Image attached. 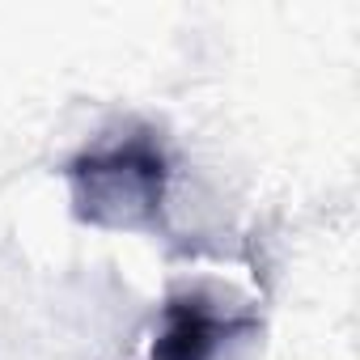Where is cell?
<instances>
[{"label":"cell","mask_w":360,"mask_h":360,"mask_svg":"<svg viewBox=\"0 0 360 360\" xmlns=\"http://www.w3.org/2000/svg\"><path fill=\"white\" fill-rule=\"evenodd\" d=\"M72 217L110 233H148L161 225L169 157L148 127L102 140L64 165Z\"/></svg>","instance_id":"6da1fadb"},{"label":"cell","mask_w":360,"mask_h":360,"mask_svg":"<svg viewBox=\"0 0 360 360\" xmlns=\"http://www.w3.org/2000/svg\"><path fill=\"white\" fill-rule=\"evenodd\" d=\"M255 330L259 318H225L200 292H169L161 330L153 339V360H212L221 343Z\"/></svg>","instance_id":"7a4b0ae2"}]
</instances>
